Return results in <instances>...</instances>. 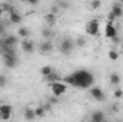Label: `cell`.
Masks as SVG:
<instances>
[{
	"mask_svg": "<svg viewBox=\"0 0 123 122\" xmlns=\"http://www.w3.org/2000/svg\"><path fill=\"white\" fill-rule=\"evenodd\" d=\"M0 34H6V26H4V23H0Z\"/></svg>",
	"mask_w": 123,
	"mask_h": 122,
	"instance_id": "cell-32",
	"label": "cell"
},
{
	"mask_svg": "<svg viewBox=\"0 0 123 122\" xmlns=\"http://www.w3.org/2000/svg\"><path fill=\"white\" fill-rule=\"evenodd\" d=\"M119 109H120V108H119V103H115V105L112 106V111H113V112H117Z\"/></svg>",
	"mask_w": 123,
	"mask_h": 122,
	"instance_id": "cell-33",
	"label": "cell"
},
{
	"mask_svg": "<svg viewBox=\"0 0 123 122\" xmlns=\"http://www.w3.org/2000/svg\"><path fill=\"white\" fill-rule=\"evenodd\" d=\"M1 16H3V10H1V7H0V19H1Z\"/></svg>",
	"mask_w": 123,
	"mask_h": 122,
	"instance_id": "cell-35",
	"label": "cell"
},
{
	"mask_svg": "<svg viewBox=\"0 0 123 122\" xmlns=\"http://www.w3.org/2000/svg\"><path fill=\"white\" fill-rule=\"evenodd\" d=\"M86 32H87V34H90V36H97V34H99V22H97L96 19L87 22V25H86Z\"/></svg>",
	"mask_w": 123,
	"mask_h": 122,
	"instance_id": "cell-6",
	"label": "cell"
},
{
	"mask_svg": "<svg viewBox=\"0 0 123 122\" xmlns=\"http://www.w3.org/2000/svg\"><path fill=\"white\" fill-rule=\"evenodd\" d=\"M53 72H55V69H53L52 66H49V65H46V66H42V68H40V73H42V76H43L44 79H46L47 76H50Z\"/></svg>",
	"mask_w": 123,
	"mask_h": 122,
	"instance_id": "cell-15",
	"label": "cell"
},
{
	"mask_svg": "<svg viewBox=\"0 0 123 122\" xmlns=\"http://www.w3.org/2000/svg\"><path fill=\"white\" fill-rule=\"evenodd\" d=\"M109 81H110V83H112V85L117 86V85L120 83V76H119V73H116V72L110 73V76H109Z\"/></svg>",
	"mask_w": 123,
	"mask_h": 122,
	"instance_id": "cell-19",
	"label": "cell"
},
{
	"mask_svg": "<svg viewBox=\"0 0 123 122\" xmlns=\"http://www.w3.org/2000/svg\"><path fill=\"white\" fill-rule=\"evenodd\" d=\"M73 47H74V43H73V40L70 37H63L62 39L59 49H60V52L63 55H70L72 50H73Z\"/></svg>",
	"mask_w": 123,
	"mask_h": 122,
	"instance_id": "cell-2",
	"label": "cell"
},
{
	"mask_svg": "<svg viewBox=\"0 0 123 122\" xmlns=\"http://www.w3.org/2000/svg\"><path fill=\"white\" fill-rule=\"evenodd\" d=\"M59 12H60V9H59V6L55 3V4L52 6V9H50V13H53V14H57Z\"/></svg>",
	"mask_w": 123,
	"mask_h": 122,
	"instance_id": "cell-30",
	"label": "cell"
},
{
	"mask_svg": "<svg viewBox=\"0 0 123 122\" xmlns=\"http://www.w3.org/2000/svg\"><path fill=\"white\" fill-rule=\"evenodd\" d=\"M56 4L59 6V9H69L70 7V3H67V1H56Z\"/></svg>",
	"mask_w": 123,
	"mask_h": 122,
	"instance_id": "cell-26",
	"label": "cell"
},
{
	"mask_svg": "<svg viewBox=\"0 0 123 122\" xmlns=\"http://www.w3.org/2000/svg\"><path fill=\"white\" fill-rule=\"evenodd\" d=\"M59 99H60V98H57V96H53V95H52V96L49 98V103L56 105V103H59Z\"/></svg>",
	"mask_w": 123,
	"mask_h": 122,
	"instance_id": "cell-31",
	"label": "cell"
},
{
	"mask_svg": "<svg viewBox=\"0 0 123 122\" xmlns=\"http://www.w3.org/2000/svg\"><path fill=\"white\" fill-rule=\"evenodd\" d=\"M6 83H7V78H6L4 75H1V73H0V88H4V86H6Z\"/></svg>",
	"mask_w": 123,
	"mask_h": 122,
	"instance_id": "cell-28",
	"label": "cell"
},
{
	"mask_svg": "<svg viewBox=\"0 0 123 122\" xmlns=\"http://www.w3.org/2000/svg\"><path fill=\"white\" fill-rule=\"evenodd\" d=\"M3 62H4L6 68H14L17 65V59H16L14 52H12V53H3Z\"/></svg>",
	"mask_w": 123,
	"mask_h": 122,
	"instance_id": "cell-4",
	"label": "cell"
},
{
	"mask_svg": "<svg viewBox=\"0 0 123 122\" xmlns=\"http://www.w3.org/2000/svg\"><path fill=\"white\" fill-rule=\"evenodd\" d=\"M102 6V1H99V0H93L92 3H90V7L92 9H99Z\"/></svg>",
	"mask_w": 123,
	"mask_h": 122,
	"instance_id": "cell-29",
	"label": "cell"
},
{
	"mask_svg": "<svg viewBox=\"0 0 123 122\" xmlns=\"http://www.w3.org/2000/svg\"><path fill=\"white\" fill-rule=\"evenodd\" d=\"M1 42H3L6 46H9V47H13V46H16V45H17L19 39H17V36H13V34H7V36H4V37L1 39Z\"/></svg>",
	"mask_w": 123,
	"mask_h": 122,
	"instance_id": "cell-10",
	"label": "cell"
},
{
	"mask_svg": "<svg viewBox=\"0 0 123 122\" xmlns=\"http://www.w3.org/2000/svg\"><path fill=\"white\" fill-rule=\"evenodd\" d=\"M0 53H1V50H0Z\"/></svg>",
	"mask_w": 123,
	"mask_h": 122,
	"instance_id": "cell-39",
	"label": "cell"
},
{
	"mask_svg": "<svg viewBox=\"0 0 123 122\" xmlns=\"http://www.w3.org/2000/svg\"><path fill=\"white\" fill-rule=\"evenodd\" d=\"M113 96H115L116 99H120V98H123V91L120 89V88L115 89V92H113Z\"/></svg>",
	"mask_w": 123,
	"mask_h": 122,
	"instance_id": "cell-27",
	"label": "cell"
},
{
	"mask_svg": "<svg viewBox=\"0 0 123 122\" xmlns=\"http://www.w3.org/2000/svg\"><path fill=\"white\" fill-rule=\"evenodd\" d=\"M110 13H112L116 19L122 17V16H123V3L115 1V3L112 4V10H110Z\"/></svg>",
	"mask_w": 123,
	"mask_h": 122,
	"instance_id": "cell-8",
	"label": "cell"
},
{
	"mask_svg": "<svg viewBox=\"0 0 123 122\" xmlns=\"http://www.w3.org/2000/svg\"><path fill=\"white\" fill-rule=\"evenodd\" d=\"M90 96H92L94 101H97V102H103L106 99L105 92L102 91V88H97V86H94V88L90 89Z\"/></svg>",
	"mask_w": 123,
	"mask_h": 122,
	"instance_id": "cell-7",
	"label": "cell"
},
{
	"mask_svg": "<svg viewBox=\"0 0 123 122\" xmlns=\"http://www.w3.org/2000/svg\"><path fill=\"white\" fill-rule=\"evenodd\" d=\"M122 50H123V42H122Z\"/></svg>",
	"mask_w": 123,
	"mask_h": 122,
	"instance_id": "cell-36",
	"label": "cell"
},
{
	"mask_svg": "<svg viewBox=\"0 0 123 122\" xmlns=\"http://www.w3.org/2000/svg\"><path fill=\"white\" fill-rule=\"evenodd\" d=\"M25 118H26V121H34V119H36L34 109H31V108H26V109H25Z\"/></svg>",
	"mask_w": 123,
	"mask_h": 122,
	"instance_id": "cell-17",
	"label": "cell"
},
{
	"mask_svg": "<svg viewBox=\"0 0 123 122\" xmlns=\"http://www.w3.org/2000/svg\"><path fill=\"white\" fill-rule=\"evenodd\" d=\"M22 50L26 52V53H31V52L34 50V43H33L31 40H29V39L23 40V42H22Z\"/></svg>",
	"mask_w": 123,
	"mask_h": 122,
	"instance_id": "cell-12",
	"label": "cell"
},
{
	"mask_svg": "<svg viewBox=\"0 0 123 122\" xmlns=\"http://www.w3.org/2000/svg\"><path fill=\"white\" fill-rule=\"evenodd\" d=\"M46 81H47L49 83H53V82H62V78L56 73V72H53L50 76H47V78H46Z\"/></svg>",
	"mask_w": 123,
	"mask_h": 122,
	"instance_id": "cell-21",
	"label": "cell"
},
{
	"mask_svg": "<svg viewBox=\"0 0 123 122\" xmlns=\"http://www.w3.org/2000/svg\"><path fill=\"white\" fill-rule=\"evenodd\" d=\"M105 34H106V37H107V39H112V40L117 36V30H116V27L113 26V23H110V22H107V23H106Z\"/></svg>",
	"mask_w": 123,
	"mask_h": 122,
	"instance_id": "cell-9",
	"label": "cell"
},
{
	"mask_svg": "<svg viewBox=\"0 0 123 122\" xmlns=\"http://www.w3.org/2000/svg\"><path fill=\"white\" fill-rule=\"evenodd\" d=\"M39 50H40L42 53H50V52L53 50V43H52V40H44V42H42L40 46H39Z\"/></svg>",
	"mask_w": 123,
	"mask_h": 122,
	"instance_id": "cell-11",
	"label": "cell"
},
{
	"mask_svg": "<svg viewBox=\"0 0 123 122\" xmlns=\"http://www.w3.org/2000/svg\"><path fill=\"white\" fill-rule=\"evenodd\" d=\"M42 34H43V37H44V40H50V37L53 36V30L47 26V27H44L43 30H42Z\"/></svg>",
	"mask_w": 123,
	"mask_h": 122,
	"instance_id": "cell-22",
	"label": "cell"
},
{
	"mask_svg": "<svg viewBox=\"0 0 123 122\" xmlns=\"http://www.w3.org/2000/svg\"><path fill=\"white\" fill-rule=\"evenodd\" d=\"M103 122H109V121H106V119H105V121H103Z\"/></svg>",
	"mask_w": 123,
	"mask_h": 122,
	"instance_id": "cell-37",
	"label": "cell"
},
{
	"mask_svg": "<svg viewBox=\"0 0 123 122\" xmlns=\"http://www.w3.org/2000/svg\"><path fill=\"white\" fill-rule=\"evenodd\" d=\"M9 22H10V23H14V25L20 23V22H22V14H20L19 12L10 13V14H9Z\"/></svg>",
	"mask_w": 123,
	"mask_h": 122,
	"instance_id": "cell-14",
	"label": "cell"
},
{
	"mask_svg": "<svg viewBox=\"0 0 123 122\" xmlns=\"http://www.w3.org/2000/svg\"><path fill=\"white\" fill-rule=\"evenodd\" d=\"M34 114H36V118H43V116L46 115L44 106H37V108L34 109Z\"/></svg>",
	"mask_w": 123,
	"mask_h": 122,
	"instance_id": "cell-23",
	"label": "cell"
},
{
	"mask_svg": "<svg viewBox=\"0 0 123 122\" xmlns=\"http://www.w3.org/2000/svg\"><path fill=\"white\" fill-rule=\"evenodd\" d=\"M17 36L22 37L23 40H26V39L30 36V29H27V27H20V29L17 30Z\"/></svg>",
	"mask_w": 123,
	"mask_h": 122,
	"instance_id": "cell-16",
	"label": "cell"
},
{
	"mask_svg": "<svg viewBox=\"0 0 123 122\" xmlns=\"http://www.w3.org/2000/svg\"><path fill=\"white\" fill-rule=\"evenodd\" d=\"M109 59H110V61H117V59H119V53H117L115 49L109 50Z\"/></svg>",
	"mask_w": 123,
	"mask_h": 122,
	"instance_id": "cell-25",
	"label": "cell"
},
{
	"mask_svg": "<svg viewBox=\"0 0 123 122\" xmlns=\"http://www.w3.org/2000/svg\"><path fill=\"white\" fill-rule=\"evenodd\" d=\"M90 121L103 122L105 121V114H103V111H94L92 115H90Z\"/></svg>",
	"mask_w": 123,
	"mask_h": 122,
	"instance_id": "cell-13",
	"label": "cell"
},
{
	"mask_svg": "<svg viewBox=\"0 0 123 122\" xmlns=\"http://www.w3.org/2000/svg\"><path fill=\"white\" fill-rule=\"evenodd\" d=\"M86 45V39H85V36H79L77 39H76V42H74V46H77V47H83Z\"/></svg>",
	"mask_w": 123,
	"mask_h": 122,
	"instance_id": "cell-24",
	"label": "cell"
},
{
	"mask_svg": "<svg viewBox=\"0 0 123 122\" xmlns=\"http://www.w3.org/2000/svg\"><path fill=\"white\" fill-rule=\"evenodd\" d=\"M117 122H123V121H117Z\"/></svg>",
	"mask_w": 123,
	"mask_h": 122,
	"instance_id": "cell-38",
	"label": "cell"
},
{
	"mask_svg": "<svg viewBox=\"0 0 123 122\" xmlns=\"http://www.w3.org/2000/svg\"><path fill=\"white\" fill-rule=\"evenodd\" d=\"M29 3H30V4H33V6H34V4H37V1H34V0H30Z\"/></svg>",
	"mask_w": 123,
	"mask_h": 122,
	"instance_id": "cell-34",
	"label": "cell"
},
{
	"mask_svg": "<svg viewBox=\"0 0 123 122\" xmlns=\"http://www.w3.org/2000/svg\"><path fill=\"white\" fill-rule=\"evenodd\" d=\"M93 75L89 72V70H76L67 76H64L62 79V82L64 85H70V86H76V88H82V89H87L93 85Z\"/></svg>",
	"mask_w": 123,
	"mask_h": 122,
	"instance_id": "cell-1",
	"label": "cell"
},
{
	"mask_svg": "<svg viewBox=\"0 0 123 122\" xmlns=\"http://www.w3.org/2000/svg\"><path fill=\"white\" fill-rule=\"evenodd\" d=\"M0 7H1V10H3V12H6V13H9V14H10V13H13V12H16V10H14V6H13L12 3H3Z\"/></svg>",
	"mask_w": 123,
	"mask_h": 122,
	"instance_id": "cell-20",
	"label": "cell"
},
{
	"mask_svg": "<svg viewBox=\"0 0 123 122\" xmlns=\"http://www.w3.org/2000/svg\"><path fill=\"white\" fill-rule=\"evenodd\" d=\"M49 86L52 89L53 96H57V98H60L67 89V85H64L63 82H53V83H49Z\"/></svg>",
	"mask_w": 123,
	"mask_h": 122,
	"instance_id": "cell-3",
	"label": "cell"
},
{
	"mask_svg": "<svg viewBox=\"0 0 123 122\" xmlns=\"http://www.w3.org/2000/svg\"><path fill=\"white\" fill-rule=\"evenodd\" d=\"M12 112H13V108L7 103H3L0 105V118L3 121H9L12 118Z\"/></svg>",
	"mask_w": 123,
	"mask_h": 122,
	"instance_id": "cell-5",
	"label": "cell"
},
{
	"mask_svg": "<svg viewBox=\"0 0 123 122\" xmlns=\"http://www.w3.org/2000/svg\"><path fill=\"white\" fill-rule=\"evenodd\" d=\"M44 20H46V23H47V26L50 27V26H53L55 23H56V14H53V13H47L46 16H44Z\"/></svg>",
	"mask_w": 123,
	"mask_h": 122,
	"instance_id": "cell-18",
	"label": "cell"
}]
</instances>
